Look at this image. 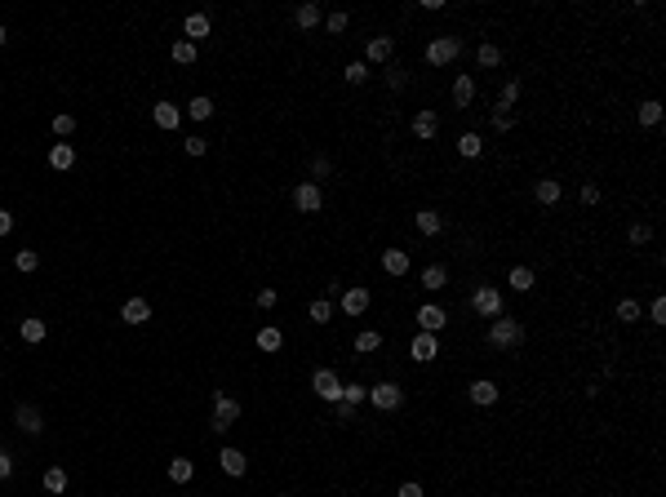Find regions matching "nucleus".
<instances>
[{"instance_id":"nucleus-1","label":"nucleus","mask_w":666,"mask_h":497,"mask_svg":"<svg viewBox=\"0 0 666 497\" xmlns=\"http://www.w3.org/2000/svg\"><path fill=\"white\" fill-rule=\"evenodd\" d=\"M524 342V324L511 320V315H498V320L489 324V346L493 351H515V346Z\"/></svg>"},{"instance_id":"nucleus-2","label":"nucleus","mask_w":666,"mask_h":497,"mask_svg":"<svg viewBox=\"0 0 666 497\" xmlns=\"http://www.w3.org/2000/svg\"><path fill=\"white\" fill-rule=\"evenodd\" d=\"M471 311L484 315V320H498V315H506V298H502L493 284H480V289L471 293Z\"/></svg>"},{"instance_id":"nucleus-3","label":"nucleus","mask_w":666,"mask_h":497,"mask_svg":"<svg viewBox=\"0 0 666 497\" xmlns=\"http://www.w3.org/2000/svg\"><path fill=\"white\" fill-rule=\"evenodd\" d=\"M457 53H462V40H457V36H436V40L427 45V62H431V67H449Z\"/></svg>"},{"instance_id":"nucleus-4","label":"nucleus","mask_w":666,"mask_h":497,"mask_svg":"<svg viewBox=\"0 0 666 497\" xmlns=\"http://www.w3.org/2000/svg\"><path fill=\"white\" fill-rule=\"evenodd\" d=\"M240 417V400H231L227 391H213V431H231Z\"/></svg>"},{"instance_id":"nucleus-5","label":"nucleus","mask_w":666,"mask_h":497,"mask_svg":"<svg viewBox=\"0 0 666 497\" xmlns=\"http://www.w3.org/2000/svg\"><path fill=\"white\" fill-rule=\"evenodd\" d=\"M369 404L382 409V413L400 409V404H405V391H400V382H378V387H369Z\"/></svg>"},{"instance_id":"nucleus-6","label":"nucleus","mask_w":666,"mask_h":497,"mask_svg":"<svg viewBox=\"0 0 666 497\" xmlns=\"http://www.w3.org/2000/svg\"><path fill=\"white\" fill-rule=\"evenodd\" d=\"M311 391L324 400V404H337V400H342V382H337L333 369H316L311 373Z\"/></svg>"},{"instance_id":"nucleus-7","label":"nucleus","mask_w":666,"mask_h":497,"mask_svg":"<svg viewBox=\"0 0 666 497\" xmlns=\"http://www.w3.org/2000/svg\"><path fill=\"white\" fill-rule=\"evenodd\" d=\"M320 204H324L320 182H298L294 186V209L298 213H320Z\"/></svg>"},{"instance_id":"nucleus-8","label":"nucleus","mask_w":666,"mask_h":497,"mask_svg":"<svg viewBox=\"0 0 666 497\" xmlns=\"http://www.w3.org/2000/svg\"><path fill=\"white\" fill-rule=\"evenodd\" d=\"M414 320H418V329H422V333H440V329L449 324V311H444V306H436V302H422Z\"/></svg>"},{"instance_id":"nucleus-9","label":"nucleus","mask_w":666,"mask_h":497,"mask_svg":"<svg viewBox=\"0 0 666 497\" xmlns=\"http://www.w3.org/2000/svg\"><path fill=\"white\" fill-rule=\"evenodd\" d=\"M14 426L27 431V435H40V431H45L40 409H36V404H18V409H14Z\"/></svg>"},{"instance_id":"nucleus-10","label":"nucleus","mask_w":666,"mask_h":497,"mask_svg":"<svg viewBox=\"0 0 666 497\" xmlns=\"http://www.w3.org/2000/svg\"><path fill=\"white\" fill-rule=\"evenodd\" d=\"M440 134V116H436V111H418V116H414V138H418V143H431V138H436Z\"/></svg>"},{"instance_id":"nucleus-11","label":"nucleus","mask_w":666,"mask_h":497,"mask_svg":"<svg viewBox=\"0 0 666 497\" xmlns=\"http://www.w3.org/2000/svg\"><path fill=\"white\" fill-rule=\"evenodd\" d=\"M409 355H414L418 364H431L440 355V342H436V333H418L414 337V346H409Z\"/></svg>"},{"instance_id":"nucleus-12","label":"nucleus","mask_w":666,"mask_h":497,"mask_svg":"<svg viewBox=\"0 0 666 497\" xmlns=\"http://www.w3.org/2000/svg\"><path fill=\"white\" fill-rule=\"evenodd\" d=\"M120 320L125 324H147L152 320V302H147V298H129V302L120 306Z\"/></svg>"},{"instance_id":"nucleus-13","label":"nucleus","mask_w":666,"mask_h":497,"mask_svg":"<svg viewBox=\"0 0 666 497\" xmlns=\"http://www.w3.org/2000/svg\"><path fill=\"white\" fill-rule=\"evenodd\" d=\"M209 32H213V27H209V18H204V14H187V23H182V40L200 45Z\"/></svg>"},{"instance_id":"nucleus-14","label":"nucleus","mask_w":666,"mask_h":497,"mask_svg":"<svg viewBox=\"0 0 666 497\" xmlns=\"http://www.w3.org/2000/svg\"><path fill=\"white\" fill-rule=\"evenodd\" d=\"M71 165H76V147H71V143H53V147H49V169L67 173Z\"/></svg>"},{"instance_id":"nucleus-15","label":"nucleus","mask_w":666,"mask_h":497,"mask_svg":"<svg viewBox=\"0 0 666 497\" xmlns=\"http://www.w3.org/2000/svg\"><path fill=\"white\" fill-rule=\"evenodd\" d=\"M342 311L346 315H364V311H369V289H360V284L346 289V293H342Z\"/></svg>"},{"instance_id":"nucleus-16","label":"nucleus","mask_w":666,"mask_h":497,"mask_svg":"<svg viewBox=\"0 0 666 497\" xmlns=\"http://www.w3.org/2000/svg\"><path fill=\"white\" fill-rule=\"evenodd\" d=\"M414 227L422 231V236H440V231H444V213L422 209V213H414Z\"/></svg>"},{"instance_id":"nucleus-17","label":"nucleus","mask_w":666,"mask_h":497,"mask_svg":"<svg viewBox=\"0 0 666 497\" xmlns=\"http://www.w3.org/2000/svg\"><path fill=\"white\" fill-rule=\"evenodd\" d=\"M471 400H475V404H484V409H489V404H498V382H489V378H475V382H471Z\"/></svg>"},{"instance_id":"nucleus-18","label":"nucleus","mask_w":666,"mask_h":497,"mask_svg":"<svg viewBox=\"0 0 666 497\" xmlns=\"http://www.w3.org/2000/svg\"><path fill=\"white\" fill-rule=\"evenodd\" d=\"M152 120H156L160 129H178V120H182V111H178L174 102H156V107H152Z\"/></svg>"},{"instance_id":"nucleus-19","label":"nucleus","mask_w":666,"mask_h":497,"mask_svg":"<svg viewBox=\"0 0 666 497\" xmlns=\"http://www.w3.org/2000/svg\"><path fill=\"white\" fill-rule=\"evenodd\" d=\"M382 271H387V276H405V271H409V253L405 249H387V253H382Z\"/></svg>"},{"instance_id":"nucleus-20","label":"nucleus","mask_w":666,"mask_h":497,"mask_svg":"<svg viewBox=\"0 0 666 497\" xmlns=\"http://www.w3.org/2000/svg\"><path fill=\"white\" fill-rule=\"evenodd\" d=\"M218 462H222V471H227V475H245L249 471V462H245V453H240V448H222Z\"/></svg>"},{"instance_id":"nucleus-21","label":"nucleus","mask_w":666,"mask_h":497,"mask_svg":"<svg viewBox=\"0 0 666 497\" xmlns=\"http://www.w3.org/2000/svg\"><path fill=\"white\" fill-rule=\"evenodd\" d=\"M369 62H391V53H396V45H391V36H373L369 40Z\"/></svg>"},{"instance_id":"nucleus-22","label":"nucleus","mask_w":666,"mask_h":497,"mask_svg":"<svg viewBox=\"0 0 666 497\" xmlns=\"http://www.w3.org/2000/svg\"><path fill=\"white\" fill-rule=\"evenodd\" d=\"M422 284H427V293H440V289L449 284V271L440 267V262H431V267L422 271Z\"/></svg>"},{"instance_id":"nucleus-23","label":"nucleus","mask_w":666,"mask_h":497,"mask_svg":"<svg viewBox=\"0 0 666 497\" xmlns=\"http://www.w3.org/2000/svg\"><path fill=\"white\" fill-rule=\"evenodd\" d=\"M191 475H195L191 457H174V462H169V480H174V484H191Z\"/></svg>"},{"instance_id":"nucleus-24","label":"nucleus","mask_w":666,"mask_h":497,"mask_svg":"<svg viewBox=\"0 0 666 497\" xmlns=\"http://www.w3.org/2000/svg\"><path fill=\"white\" fill-rule=\"evenodd\" d=\"M533 195H538V204L551 209V204H560V182H556V178H542V182L533 186Z\"/></svg>"},{"instance_id":"nucleus-25","label":"nucleus","mask_w":666,"mask_h":497,"mask_svg":"<svg viewBox=\"0 0 666 497\" xmlns=\"http://www.w3.org/2000/svg\"><path fill=\"white\" fill-rule=\"evenodd\" d=\"M453 102H457V107H471V102H475V80L471 76L453 80Z\"/></svg>"},{"instance_id":"nucleus-26","label":"nucleus","mask_w":666,"mask_h":497,"mask_svg":"<svg viewBox=\"0 0 666 497\" xmlns=\"http://www.w3.org/2000/svg\"><path fill=\"white\" fill-rule=\"evenodd\" d=\"M18 333H23V342H45V333H49V324H45V320H36V315H32V320H23V324H18Z\"/></svg>"},{"instance_id":"nucleus-27","label":"nucleus","mask_w":666,"mask_h":497,"mask_svg":"<svg viewBox=\"0 0 666 497\" xmlns=\"http://www.w3.org/2000/svg\"><path fill=\"white\" fill-rule=\"evenodd\" d=\"M506 284H511L515 293H529V289L538 284V280H533V271H529V267H511V276H506Z\"/></svg>"},{"instance_id":"nucleus-28","label":"nucleus","mask_w":666,"mask_h":497,"mask_svg":"<svg viewBox=\"0 0 666 497\" xmlns=\"http://www.w3.org/2000/svg\"><path fill=\"white\" fill-rule=\"evenodd\" d=\"M294 23L302 27V32H311V27H320V5H298V9H294Z\"/></svg>"},{"instance_id":"nucleus-29","label":"nucleus","mask_w":666,"mask_h":497,"mask_svg":"<svg viewBox=\"0 0 666 497\" xmlns=\"http://www.w3.org/2000/svg\"><path fill=\"white\" fill-rule=\"evenodd\" d=\"M280 346H285V333H280V329H271V324H267V329H258V351H280Z\"/></svg>"},{"instance_id":"nucleus-30","label":"nucleus","mask_w":666,"mask_h":497,"mask_svg":"<svg viewBox=\"0 0 666 497\" xmlns=\"http://www.w3.org/2000/svg\"><path fill=\"white\" fill-rule=\"evenodd\" d=\"M457 151H462L466 160H475V156L484 151V138L480 134H462V138H457Z\"/></svg>"},{"instance_id":"nucleus-31","label":"nucleus","mask_w":666,"mask_h":497,"mask_svg":"<svg viewBox=\"0 0 666 497\" xmlns=\"http://www.w3.org/2000/svg\"><path fill=\"white\" fill-rule=\"evenodd\" d=\"M364 400H369V387H364V382H346L342 387V404H364Z\"/></svg>"},{"instance_id":"nucleus-32","label":"nucleus","mask_w":666,"mask_h":497,"mask_svg":"<svg viewBox=\"0 0 666 497\" xmlns=\"http://www.w3.org/2000/svg\"><path fill=\"white\" fill-rule=\"evenodd\" d=\"M169 53H174L178 67H191V62H195V45L191 40H174V49H169Z\"/></svg>"},{"instance_id":"nucleus-33","label":"nucleus","mask_w":666,"mask_h":497,"mask_svg":"<svg viewBox=\"0 0 666 497\" xmlns=\"http://www.w3.org/2000/svg\"><path fill=\"white\" fill-rule=\"evenodd\" d=\"M187 116H191V120H209L213 116V98H204V93L191 98V102H187Z\"/></svg>"},{"instance_id":"nucleus-34","label":"nucleus","mask_w":666,"mask_h":497,"mask_svg":"<svg viewBox=\"0 0 666 497\" xmlns=\"http://www.w3.org/2000/svg\"><path fill=\"white\" fill-rule=\"evenodd\" d=\"M658 120H662V102H658V98L640 102V125H644V129H653V125H658Z\"/></svg>"},{"instance_id":"nucleus-35","label":"nucleus","mask_w":666,"mask_h":497,"mask_svg":"<svg viewBox=\"0 0 666 497\" xmlns=\"http://www.w3.org/2000/svg\"><path fill=\"white\" fill-rule=\"evenodd\" d=\"M45 489H49V493H67V471H62V466H49V471H45Z\"/></svg>"},{"instance_id":"nucleus-36","label":"nucleus","mask_w":666,"mask_h":497,"mask_svg":"<svg viewBox=\"0 0 666 497\" xmlns=\"http://www.w3.org/2000/svg\"><path fill=\"white\" fill-rule=\"evenodd\" d=\"M475 58H480V67H498V62H502V49L493 40H484L480 49H475Z\"/></svg>"},{"instance_id":"nucleus-37","label":"nucleus","mask_w":666,"mask_h":497,"mask_svg":"<svg viewBox=\"0 0 666 497\" xmlns=\"http://www.w3.org/2000/svg\"><path fill=\"white\" fill-rule=\"evenodd\" d=\"M307 315H311L316 324H329V315H333V302H329V298H316V302L307 306Z\"/></svg>"},{"instance_id":"nucleus-38","label":"nucleus","mask_w":666,"mask_h":497,"mask_svg":"<svg viewBox=\"0 0 666 497\" xmlns=\"http://www.w3.org/2000/svg\"><path fill=\"white\" fill-rule=\"evenodd\" d=\"M378 346H382V337H378V333H373V329H364V333H355V351H360V355H373V351H378Z\"/></svg>"},{"instance_id":"nucleus-39","label":"nucleus","mask_w":666,"mask_h":497,"mask_svg":"<svg viewBox=\"0 0 666 497\" xmlns=\"http://www.w3.org/2000/svg\"><path fill=\"white\" fill-rule=\"evenodd\" d=\"M520 102V80H506L502 84V98H498V111H511Z\"/></svg>"},{"instance_id":"nucleus-40","label":"nucleus","mask_w":666,"mask_h":497,"mask_svg":"<svg viewBox=\"0 0 666 497\" xmlns=\"http://www.w3.org/2000/svg\"><path fill=\"white\" fill-rule=\"evenodd\" d=\"M617 320L635 324V320H640V302H635V298H622V302H617Z\"/></svg>"},{"instance_id":"nucleus-41","label":"nucleus","mask_w":666,"mask_h":497,"mask_svg":"<svg viewBox=\"0 0 666 497\" xmlns=\"http://www.w3.org/2000/svg\"><path fill=\"white\" fill-rule=\"evenodd\" d=\"M342 80H346V84H364V80H369V62H346Z\"/></svg>"},{"instance_id":"nucleus-42","label":"nucleus","mask_w":666,"mask_h":497,"mask_svg":"<svg viewBox=\"0 0 666 497\" xmlns=\"http://www.w3.org/2000/svg\"><path fill=\"white\" fill-rule=\"evenodd\" d=\"M14 267H18V271H36V267H40V253H36V249H18Z\"/></svg>"},{"instance_id":"nucleus-43","label":"nucleus","mask_w":666,"mask_h":497,"mask_svg":"<svg viewBox=\"0 0 666 497\" xmlns=\"http://www.w3.org/2000/svg\"><path fill=\"white\" fill-rule=\"evenodd\" d=\"M626 240H631V245H649V240H653V227H649V222H635V227L626 231Z\"/></svg>"},{"instance_id":"nucleus-44","label":"nucleus","mask_w":666,"mask_h":497,"mask_svg":"<svg viewBox=\"0 0 666 497\" xmlns=\"http://www.w3.org/2000/svg\"><path fill=\"white\" fill-rule=\"evenodd\" d=\"M346 23H351V18H346L342 9H337V14L324 18V32H329V36H342V32H346Z\"/></svg>"},{"instance_id":"nucleus-45","label":"nucleus","mask_w":666,"mask_h":497,"mask_svg":"<svg viewBox=\"0 0 666 497\" xmlns=\"http://www.w3.org/2000/svg\"><path fill=\"white\" fill-rule=\"evenodd\" d=\"M53 134H58V138L76 134V116H67V111H62V116H53Z\"/></svg>"},{"instance_id":"nucleus-46","label":"nucleus","mask_w":666,"mask_h":497,"mask_svg":"<svg viewBox=\"0 0 666 497\" xmlns=\"http://www.w3.org/2000/svg\"><path fill=\"white\" fill-rule=\"evenodd\" d=\"M329 173H333L329 156H316V160H311V178H316V182H320V178H329Z\"/></svg>"},{"instance_id":"nucleus-47","label":"nucleus","mask_w":666,"mask_h":497,"mask_svg":"<svg viewBox=\"0 0 666 497\" xmlns=\"http://www.w3.org/2000/svg\"><path fill=\"white\" fill-rule=\"evenodd\" d=\"M204 151H209V138H200V134L187 138V156H204Z\"/></svg>"},{"instance_id":"nucleus-48","label":"nucleus","mask_w":666,"mask_h":497,"mask_svg":"<svg viewBox=\"0 0 666 497\" xmlns=\"http://www.w3.org/2000/svg\"><path fill=\"white\" fill-rule=\"evenodd\" d=\"M493 129H498V134L515 129V116H511V111H493Z\"/></svg>"},{"instance_id":"nucleus-49","label":"nucleus","mask_w":666,"mask_h":497,"mask_svg":"<svg viewBox=\"0 0 666 497\" xmlns=\"http://www.w3.org/2000/svg\"><path fill=\"white\" fill-rule=\"evenodd\" d=\"M387 84H391V89H405V84H409V76H405L400 67H387Z\"/></svg>"},{"instance_id":"nucleus-50","label":"nucleus","mask_w":666,"mask_h":497,"mask_svg":"<svg viewBox=\"0 0 666 497\" xmlns=\"http://www.w3.org/2000/svg\"><path fill=\"white\" fill-rule=\"evenodd\" d=\"M649 320H653V324H666V302H662V298H653V306H649Z\"/></svg>"},{"instance_id":"nucleus-51","label":"nucleus","mask_w":666,"mask_h":497,"mask_svg":"<svg viewBox=\"0 0 666 497\" xmlns=\"http://www.w3.org/2000/svg\"><path fill=\"white\" fill-rule=\"evenodd\" d=\"M253 302H258L262 311H271V306H276V289H258V298H253Z\"/></svg>"},{"instance_id":"nucleus-52","label":"nucleus","mask_w":666,"mask_h":497,"mask_svg":"<svg viewBox=\"0 0 666 497\" xmlns=\"http://www.w3.org/2000/svg\"><path fill=\"white\" fill-rule=\"evenodd\" d=\"M578 195H582V204H586V209H591V204H599V186H595V182H586Z\"/></svg>"},{"instance_id":"nucleus-53","label":"nucleus","mask_w":666,"mask_h":497,"mask_svg":"<svg viewBox=\"0 0 666 497\" xmlns=\"http://www.w3.org/2000/svg\"><path fill=\"white\" fill-rule=\"evenodd\" d=\"M14 475V457H9V448H0V480H9Z\"/></svg>"},{"instance_id":"nucleus-54","label":"nucleus","mask_w":666,"mask_h":497,"mask_svg":"<svg viewBox=\"0 0 666 497\" xmlns=\"http://www.w3.org/2000/svg\"><path fill=\"white\" fill-rule=\"evenodd\" d=\"M333 417H337V422H351V417H355V409H351V404H342V400H337V404H333Z\"/></svg>"},{"instance_id":"nucleus-55","label":"nucleus","mask_w":666,"mask_h":497,"mask_svg":"<svg viewBox=\"0 0 666 497\" xmlns=\"http://www.w3.org/2000/svg\"><path fill=\"white\" fill-rule=\"evenodd\" d=\"M396 497H427V493H422V484L409 480V484H400V493H396Z\"/></svg>"},{"instance_id":"nucleus-56","label":"nucleus","mask_w":666,"mask_h":497,"mask_svg":"<svg viewBox=\"0 0 666 497\" xmlns=\"http://www.w3.org/2000/svg\"><path fill=\"white\" fill-rule=\"evenodd\" d=\"M9 231H14V213L0 209V236H9Z\"/></svg>"},{"instance_id":"nucleus-57","label":"nucleus","mask_w":666,"mask_h":497,"mask_svg":"<svg viewBox=\"0 0 666 497\" xmlns=\"http://www.w3.org/2000/svg\"><path fill=\"white\" fill-rule=\"evenodd\" d=\"M0 45H5V27H0Z\"/></svg>"}]
</instances>
